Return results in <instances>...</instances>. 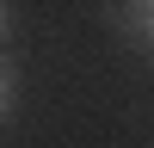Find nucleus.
Returning <instances> with one entry per match:
<instances>
[{
    "label": "nucleus",
    "instance_id": "nucleus-3",
    "mask_svg": "<svg viewBox=\"0 0 154 148\" xmlns=\"http://www.w3.org/2000/svg\"><path fill=\"white\" fill-rule=\"evenodd\" d=\"M0 37H6V0H0Z\"/></svg>",
    "mask_w": 154,
    "mask_h": 148
},
{
    "label": "nucleus",
    "instance_id": "nucleus-2",
    "mask_svg": "<svg viewBox=\"0 0 154 148\" xmlns=\"http://www.w3.org/2000/svg\"><path fill=\"white\" fill-rule=\"evenodd\" d=\"M6 105H12V68L0 62V117H6Z\"/></svg>",
    "mask_w": 154,
    "mask_h": 148
},
{
    "label": "nucleus",
    "instance_id": "nucleus-1",
    "mask_svg": "<svg viewBox=\"0 0 154 148\" xmlns=\"http://www.w3.org/2000/svg\"><path fill=\"white\" fill-rule=\"evenodd\" d=\"M123 19L142 43H154V0H123Z\"/></svg>",
    "mask_w": 154,
    "mask_h": 148
}]
</instances>
